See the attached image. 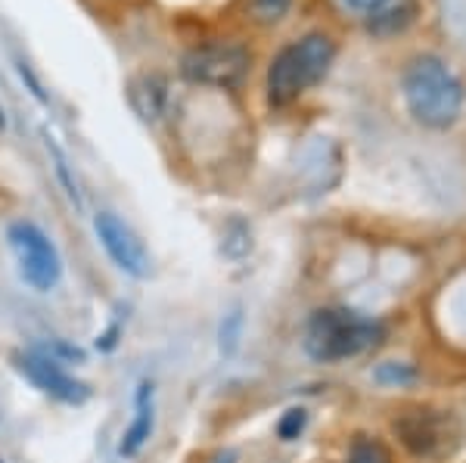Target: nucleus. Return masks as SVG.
<instances>
[{
	"label": "nucleus",
	"instance_id": "f257e3e1",
	"mask_svg": "<svg viewBox=\"0 0 466 463\" xmlns=\"http://www.w3.org/2000/svg\"><path fill=\"white\" fill-rule=\"evenodd\" d=\"M401 96L410 118L423 128L445 131L463 112V81L435 54H417L401 72Z\"/></svg>",
	"mask_w": 466,
	"mask_h": 463
},
{
	"label": "nucleus",
	"instance_id": "f03ea898",
	"mask_svg": "<svg viewBox=\"0 0 466 463\" xmlns=\"http://www.w3.org/2000/svg\"><path fill=\"white\" fill-rule=\"evenodd\" d=\"M336 41L323 32L302 35L299 41H289L268 65L265 94L274 109H287L302 96L308 87L323 81L329 65L336 63Z\"/></svg>",
	"mask_w": 466,
	"mask_h": 463
},
{
	"label": "nucleus",
	"instance_id": "7ed1b4c3",
	"mask_svg": "<svg viewBox=\"0 0 466 463\" xmlns=\"http://www.w3.org/2000/svg\"><path fill=\"white\" fill-rule=\"evenodd\" d=\"M382 339H386V324L351 308H320L305 327V352L320 364L358 357L382 346Z\"/></svg>",
	"mask_w": 466,
	"mask_h": 463
},
{
	"label": "nucleus",
	"instance_id": "20e7f679",
	"mask_svg": "<svg viewBox=\"0 0 466 463\" xmlns=\"http://www.w3.org/2000/svg\"><path fill=\"white\" fill-rule=\"evenodd\" d=\"M395 438L417 460H448L461 451L466 427L457 414L430 405L404 408L392 420Z\"/></svg>",
	"mask_w": 466,
	"mask_h": 463
},
{
	"label": "nucleus",
	"instance_id": "39448f33",
	"mask_svg": "<svg viewBox=\"0 0 466 463\" xmlns=\"http://www.w3.org/2000/svg\"><path fill=\"white\" fill-rule=\"evenodd\" d=\"M252 69V54L237 41L197 44L180 59V75L193 85L237 87Z\"/></svg>",
	"mask_w": 466,
	"mask_h": 463
},
{
	"label": "nucleus",
	"instance_id": "423d86ee",
	"mask_svg": "<svg viewBox=\"0 0 466 463\" xmlns=\"http://www.w3.org/2000/svg\"><path fill=\"white\" fill-rule=\"evenodd\" d=\"M6 240L16 256L19 274L35 293H50L56 289L59 277H63V258H59L56 246L50 237L37 227L35 221H13L6 230Z\"/></svg>",
	"mask_w": 466,
	"mask_h": 463
},
{
	"label": "nucleus",
	"instance_id": "0eeeda50",
	"mask_svg": "<svg viewBox=\"0 0 466 463\" xmlns=\"http://www.w3.org/2000/svg\"><path fill=\"white\" fill-rule=\"evenodd\" d=\"M94 230H96V240L106 249V256L116 261L118 271L131 274V277H137V280L149 277V271H153L149 252L144 240L134 234L131 224H125L116 212H96Z\"/></svg>",
	"mask_w": 466,
	"mask_h": 463
},
{
	"label": "nucleus",
	"instance_id": "6e6552de",
	"mask_svg": "<svg viewBox=\"0 0 466 463\" xmlns=\"http://www.w3.org/2000/svg\"><path fill=\"white\" fill-rule=\"evenodd\" d=\"M16 364L37 389L47 392L50 398H59V401H66V405H81V401H87V395H90L87 386L69 377L54 357L28 352V355H16Z\"/></svg>",
	"mask_w": 466,
	"mask_h": 463
},
{
	"label": "nucleus",
	"instance_id": "1a4fd4ad",
	"mask_svg": "<svg viewBox=\"0 0 466 463\" xmlns=\"http://www.w3.org/2000/svg\"><path fill=\"white\" fill-rule=\"evenodd\" d=\"M127 100H131L134 112L144 122H156L162 118L165 103H168V81L159 72H140L127 81Z\"/></svg>",
	"mask_w": 466,
	"mask_h": 463
},
{
	"label": "nucleus",
	"instance_id": "9d476101",
	"mask_svg": "<svg viewBox=\"0 0 466 463\" xmlns=\"http://www.w3.org/2000/svg\"><path fill=\"white\" fill-rule=\"evenodd\" d=\"M156 427V410H153V383H140L137 389V414H134V423L127 427L122 445H118V454L122 458H134L140 451L149 436H153Z\"/></svg>",
	"mask_w": 466,
	"mask_h": 463
},
{
	"label": "nucleus",
	"instance_id": "9b49d317",
	"mask_svg": "<svg viewBox=\"0 0 466 463\" xmlns=\"http://www.w3.org/2000/svg\"><path fill=\"white\" fill-rule=\"evenodd\" d=\"M410 19H413L410 0H404V4L401 0H392L389 6H382V10L367 16V28H370L373 35H395V32H401Z\"/></svg>",
	"mask_w": 466,
	"mask_h": 463
},
{
	"label": "nucleus",
	"instance_id": "f8f14e48",
	"mask_svg": "<svg viewBox=\"0 0 466 463\" xmlns=\"http://www.w3.org/2000/svg\"><path fill=\"white\" fill-rule=\"evenodd\" d=\"M345 463H392L389 458V448L377 442V438H364L360 436L349 451V460Z\"/></svg>",
	"mask_w": 466,
	"mask_h": 463
},
{
	"label": "nucleus",
	"instance_id": "ddd939ff",
	"mask_svg": "<svg viewBox=\"0 0 466 463\" xmlns=\"http://www.w3.org/2000/svg\"><path fill=\"white\" fill-rule=\"evenodd\" d=\"M289 6H292V0H249L252 19L261 22V25H274V22H280L289 13Z\"/></svg>",
	"mask_w": 466,
	"mask_h": 463
},
{
	"label": "nucleus",
	"instance_id": "4468645a",
	"mask_svg": "<svg viewBox=\"0 0 466 463\" xmlns=\"http://www.w3.org/2000/svg\"><path fill=\"white\" fill-rule=\"evenodd\" d=\"M224 237H228V240H224L221 249H224V256H228V258H243L246 252L252 249V234H249V227H246L243 221H233Z\"/></svg>",
	"mask_w": 466,
	"mask_h": 463
},
{
	"label": "nucleus",
	"instance_id": "2eb2a0df",
	"mask_svg": "<svg viewBox=\"0 0 466 463\" xmlns=\"http://www.w3.org/2000/svg\"><path fill=\"white\" fill-rule=\"evenodd\" d=\"M373 379L382 386H408L417 379V370L410 367V364H380V367H373Z\"/></svg>",
	"mask_w": 466,
	"mask_h": 463
},
{
	"label": "nucleus",
	"instance_id": "dca6fc26",
	"mask_svg": "<svg viewBox=\"0 0 466 463\" xmlns=\"http://www.w3.org/2000/svg\"><path fill=\"white\" fill-rule=\"evenodd\" d=\"M305 427H308V410L305 408H289L287 414L280 417V423H277V438H283V442H296V438L305 432Z\"/></svg>",
	"mask_w": 466,
	"mask_h": 463
},
{
	"label": "nucleus",
	"instance_id": "f3484780",
	"mask_svg": "<svg viewBox=\"0 0 466 463\" xmlns=\"http://www.w3.org/2000/svg\"><path fill=\"white\" fill-rule=\"evenodd\" d=\"M239 333H243V315H239V308H237V311H230V315L221 320V333H218V336H221V352L224 355L237 352Z\"/></svg>",
	"mask_w": 466,
	"mask_h": 463
},
{
	"label": "nucleus",
	"instance_id": "a211bd4d",
	"mask_svg": "<svg viewBox=\"0 0 466 463\" xmlns=\"http://www.w3.org/2000/svg\"><path fill=\"white\" fill-rule=\"evenodd\" d=\"M349 10H355V13H364V16H370V13H377L382 10V6H389L392 0H342Z\"/></svg>",
	"mask_w": 466,
	"mask_h": 463
},
{
	"label": "nucleus",
	"instance_id": "6ab92c4d",
	"mask_svg": "<svg viewBox=\"0 0 466 463\" xmlns=\"http://www.w3.org/2000/svg\"><path fill=\"white\" fill-rule=\"evenodd\" d=\"M0 463H4V460H0Z\"/></svg>",
	"mask_w": 466,
	"mask_h": 463
}]
</instances>
